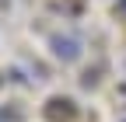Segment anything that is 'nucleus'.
Segmentation results:
<instances>
[{"mask_svg":"<svg viewBox=\"0 0 126 122\" xmlns=\"http://www.w3.org/2000/svg\"><path fill=\"white\" fill-rule=\"evenodd\" d=\"M46 115H49L53 122H60V115H63V119H70V115H74V101H70V98H53V101H49V108H46Z\"/></svg>","mask_w":126,"mask_h":122,"instance_id":"f257e3e1","label":"nucleus"},{"mask_svg":"<svg viewBox=\"0 0 126 122\" xmlns=\"http://www.w3.org/2000/svg\"><path fill=\"white\" fill-rule=\"evenodd\" d=\"M53 45H56V56L77 59V42H74V38H53Z\"/></svg>","mask_w":126,"mask_h":122,"instance_id":"f03ea898","label":"nucleus"}]
</instances>
